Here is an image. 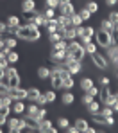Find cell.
<instances>
[{"label":"cell","mask_w":118,"mask_h":133,"mask_svg":"<svg viewBox=\"0 0 118 133\" xmlns=\"http://www.w3.org/2000/svg\"><path fill=\"white\" fill-rule=\"evenodd\" d=\"M73 126H75L79 131H82V133H88V128H90L88 121H84V119H77V121L73 122Z\"/></svg>","instance_id":"obj_14"},{"label":"cell","mask_w":118,"mask_h":133,"mask_svg":"<svg viewBox=\"0 0 118 133\" xmlns=\"http://www.w3.org/2000/svg\"><path fill=\"white\" fill-rule=\"evenodd\" d=\"M70 23L73 25V27H81V25H82V18H81V15H79V13L72 15V16H70Z\"/></svg>","instance_id":"obj_24"},{"label":"cell","mask_w":118,"mask_h":133,"mask_svg":"<svg viewBox=\"0 0 118 133\" xmlns=\"http://www.w3.org/2000/svg\"><path fill=\"white\" fill-rule=\"evenodd\" d=\"M116 99H118V92H116Z\"/></svg>","instance_id":"obj_62"},{"label":"cell","mask_w":118,"mask_h":133,"mask_svg":"<svg viewBox=\"0 0 118 133\" xmlns=\"http://www.w3.org/2000/svg\"><path fill=\"white\" fill-rule=\"evenodd\" d=\"M65 59H66V50L63 49H57L52 45V50H50V61L54 65H65Z\"/></svg>","instance_id":"obj_4"},{"label":"cell","mask_w":118,"mask_h":133,"mask_svg":"<svg viewBox=\"0 0 118 133\" xmlns=\"http://www.w3.org/2000/svg\"><path fill=\"white\" fill-rule=\"evenodd\" d=\"M109 94H111V92H109V87H104V88L98 92V97H100V101L104 103V101H106V99L109 97Z\"/></svg>","instance_id":"obj_31"},{"label":"cell","mask_w":118,"mask_h":133,"mask_svg":"<svg viewBox=\"0 0 118 133\" xmlns=\"http://www.w3.org/2000/svg\"><path fill=\"white\" fill-rule=\"evenodd\" d=\"M38 103H30V104H27L25 106V113H27V117H30V119H34L36 115H38Z\"/></svg>","instance_id":"obj_12"},{"label":"cell","mask_w":118,"mask_h":133,"mask_svg":"<svg viewBox=\"0 0 118 133\" xmlns=\"http://www.w3.org/2000/svg\"><path fill=\"white\" fill-rule=\"evenodd\" d=\"M7 31V23H4V22H0V34H4Z\"/></svg>","instance_id":"obj_53"},{"label":"cell","mask_w":118,"mask_h":133,"mask_svg":"<svg viewBox=\"0 0 118 133\" xmlns=\"http://www.w3.org/2000/svg\"><path fill=\"white\" fill-rule=\"evenodd\" d=\"M98 83H100L102 87H109V83H111V81H109V77H106V76H100V77H98Z\"/></svg>","instance_id":"obj_45"},{"label":"cell","mask_w":118,"mask_h":133,"mask_svg":"<svg viewBox=\"0 0 118 133\" xmlns=\"http://www.w3.org/2000/svg\"><path fill=\"white\" fill-rule=\"evenodd\" d=\"M45 99H47V103H54V101H56V90L45 92Z\"/></svg>","instance_id":"obj_39"},{"label":"cell","mask_w":118,"mask_h":133,"mask_svg":"<svg viewBox=\"0 0 118 133\" xmlns=\"http://www.w3.org/2000/svg\"><path fill=\"white\" fill-rule=\"evenodd\" d=\"M22 11H23V13H32V11H36V2H34V0H23V2H22Z\"/></svg>","instance_id":"obj_13"},{"label":"cell","mask_w":118,"mask_h":133,"mask_svg":"<svg viewBox=\"0 0 118 133\" xmlns=\"http://www.w3.org/2000/svg\"><path fill=\"white\" fill-rule=\"evenodd\" d=\"M82 47H84V50H86V54H95L97 52V43H93L91 40L90 42H82Z\"/></svg>","instance_id":"obj_18"},{"label":"cell","mask_w":118,"mask_h":133,"mask_svg":"<svg viewBox=\"0 0 118 133\" xmlns=\"http://www.w3.org/2000/svg\"><path fill=\"white\" fill-rule=\"evenodd\" d=\"M4 72H5V70H2V68H0V77H2V76H4Z\"/></svg>","instance_id":"obj_58"},{"label":"cell","mask_w":118,"mask_h":133,"mask_svg":"<svg viewBox=\"0 0 118 133\" xmlns=\"http://www.w3.org/2000/svg\"><path fill=\"white\" fill-rule=\"evenodd\" d=\"M116 101H118V99H116V94H109V97H107L102 104H104V106H113Z\"/></svg>","instance_id":"obj_30"},{"label":"cell","mask_w":118,"mask_h":133,"mask_svg":"<svg viewBox=\"0 0 118 133\" xmlns=\"http://www.w3.org/2000/svg\"><path fill=\"white\" fill-rule=\"evenodd\" d=\"M116 79H118V72H116Z\"/></svg>","instance_id":"obj_61"},{"label":"cell","mask_w":118,"mask_h":133,"mask_svg":"<svg viewBox=\"0 0 118 133\" xmlns=\"http://www.w3.org/2000/svg\"><path fill=\"white\" fill-rule=\"evenodd\" d=\"M95 43L97 47H102V49H109L113 45V40H111V32L109 31H104V29H98L95 31Z\"/></svg>","instance_id":"obj_3"},{"label":"cell","mask_w":118,"mask_h":133,"mask_svg":"<svg viewBox=\"0 0 118 133\" xmlns=\"http://www.w3.org/2000/svg\"><path fill=\"white\" fill-rule=\"evenodd\" d=\"M56 22L59 27H66V25H70V16H63V15H59L57 18H56Z\"/></svg>","instance_id":"obj_25"},{"label":"cell","mask_w":118,"mask_h":133,"mask_svg":"<svg viewBox=\"0 0 118 133\" xmlns=\"http://www.w3.org/2000/svg\"><path fill=\"white\" fill-rule=\"evenodd\" d=\"M59 15H63V16H72V15H75V7H73V4H72V2L59 4Z\"/></svg>","instance_id":"obj_9"},{"label":"cell","mask_w":118,"mask_h":133,"mask_svg":"<svg viewBox=\"0 0 118 133\" xmlns=\"http://www.w3.org/2000/svg\"><path fill=\"white\" fill-rule=\"evenodd\" d=\"M65 2H70V0H59V4H65Z\"/></svg>","instance_id":"obj_59"},{"label":"cell","mask_w":118,"mask_h":133,"mask_svg":"<svg viewBox=\"0 0 118 133\" xmlns=\"http://www.w3.org/2000/svg\"><path fill=\"white\" fill-rule=\"evenodd\" d=\"M79 15H81L82 22H84V20H90V18H91V13H90V11H88L86 7H84V9H81V11H79Z\"/></svg>","instance_id":"obj_42"},{"label":"cell","mask_w":118,"mask_h":133,"mask_svg":"<svg viewBox=\"0 0 118 133\" xmlns=\"http://www.w3.org/2000/svg\"><path fill=\"white\" fill-rule=\"evenodd\" d=\"M61 101H63V104H72V103L75 101V95H73L72 92H65L63 97H61Z\"/></svg>","instance_id":"obj_23"},{"label":"cell","mask_w":118,"mask_h":133,"mask_svg":"<svg viewBox=\"0 0 118 133\" xmlns=\"http://www.w3.org/2000/svg\"><path fill=\"white\" fill-rule=\"evenodd\" d=\"M11 111H13L14 115H22V113H25L23 101H14V103H13V106H11Z\"/></svg>","instance_id":"obj_11"},{"label":"cell","mask_w":118,"mask_h":133,"mask_svg":"<svg viewBox=\"0 0 118 133\" xmlns=\"http://www.w3.org/2000/svg\"><path fill=\"white\" fill-rule=\"evenodd\" d=\"M7 122V115H4V113H0V126H4Z\"/></svg>","instance_id":"obj_52"},{"label":"cell","mask_w":118,"mask_h":133,"mask_svg":"<svg viewBox=\"0 0 118 133\" xmlns=\"http://www.w3.org/2000/svg\"><path fill=\"white\" fill-rule=\"evenodd\" d=\"M91 59H93V63L98 68H107V59H106V56H102L98 50L95 52V54H91Z\"/></svg>","instance_id":"obj_10"},{"label":"cell","mask_w":118,"mask_h":133,"mask_svg":"<svg viewBox=\"0 0 118 133\" xmlns=\"http://www.w3.org/2000/svg\"><path fill=\"white\" fill-rule=\"evenodd\" d=\"M0 133H2V126H0Z\"/></svg>","instance_id":"obj_60"},{"label":"cell","mask_w":118,"mask_h":133,"mask_svg":"<svg viewBox=\"0 0 118 133\" xmlns=\"http://www.w3.org/2000/svg\"><path fill=\"white\" fill-rule=\"evenodd\" d=\"M106 4H107V5H111V7H113V5H115V4H116V0H106Z\"/></svg>","instance_id":"obj_55"},{"label":"cell","mask_w":118,"mask_h":133,"mask_svg":"<svg viewBox=\"0 0 118 133\" xmlns=\"http://www.w3.org/2000/svg\"><path fill=\"white\" fill-rule=\"evenodd\" d=\"M40 95H41V92H40L38 88H29L27 90V99H29L30 103H36Z\"/></svg>","instance_id":"obj_16"},{"label":"cell","mask_w":118,"mask_h":133,"mask_svg":"<svg viewBox=\"0 0 118 133\" xmlns=\"http://www.w3.org/2000/svg\"><path fill=\"white\" fill-rule=\"evenodd\" d=\"M18 87H20V76L18 74L9 76V88H18Z\"/></svg>","instance_id":"obj_20"},{"label":"cell","mask_w":118,"mask_h":133,"mask_svg":"<svg viewBox=\"0 0 118 133\" xmlns=\"http://www.w3.org/2000/svg\"><path fill=\"white\" fill-rule=\"evenodd\" d=\"M86 9H88V11L93 15V13H97V11H98V4H97L95 0H88V5H86Z\"/></svg>","instance_id":"obj_28"},{"label":"cell","mask_w":118,"mask_h":133,"mask_svg":"<svg viewBox=\"0 0 118 133\" xmlns=\"http://www.w3.org/2000/svg\"><path fill=\"white\" fill-rule=\"evenodd\" d=\"M63 88H65V90H72V88H73V76H72V77H66V79H63Z\"/></svg>","instance_id":"obj_35"},{"label":"cell","mask_w":118,"mask_h":133,"mask_svg":"<svg viewBox=\"0 0 118 133\" xmlns=\"http://www.w3.org/2000/svg\"><path fill=\"white\" fill-rule=\"evenodd\" d=\"M7 27H20V18L18 16H14V15H11L9 18H7Z\"/></svg>","instance_id":"obj_26"},{"label":"cell","mask_w":118,"mask_h":133,"mask_svg":"<svg viewBox=\"0 0 118 133\" xmlns=\"http://www.w3.org/2000/svg\"><path fill=\"white\" fill-rule=\"evenodd\" d=\"M113 27H115V25H113V23L109 22L107 18L100 22V29H104V31H109V32H111V29H113Z\"/></svg>","instance_id":"obj_37"},{"label":"cell","mask_w":118,"mask_h":133,"mask_svg":"<svg viewBox=\"0 0 118 133\" xmlns=\"http://www.w3.org/2000/svg\"><path fill=\"white\" fill-rule=\"evenodd\" d=\"M61 36H63V40H77V27H73V25H66L65 27V31L61 32Z\"/></svg>","instance_id":"obj_8"},{"label":"cell","mask_w":118,"mask_h":133,"mask_svg":"<svg viewBox=\"0 0 118 133\" xmlns=\"http://www.w3.org/2000/svg\"><path fill=\"white\" fill-rule=\"evenodd\" d=\"M116 2H118V0H116Z\"/></svg>","instance_id":"obj_63"},{"label":"cell","mask_w":118,"mask_h":133,"mask_svg":"<svg viewBox=\"0 0 118 133\" xmlns=\"http://www.w3.org/2000/svg\"><path fill=\"white\" fill-rule=\"evenodd\" d=\"M111 108H113V111L116 113V111H118V101H116V103H115V104H113V106H111Z\"/></svg>","instance_id":"obj_57"},{"label":"cell","mask_w":118,"mask_h":133,"mask_svg":"<svg viewBox=\"0 0 118 133\" xmlns=\"http://www.w3.org/2000/svg\"><path fill=\"white\" fill-rule=\"evenodd\" d=\"M38 77L40 79H48L50 77V68L48 66H40L38 68Z\"/></svg>","instance_id":"obj_21"},{"label":"cell","mask_w":118,"mask_h":133,"mask_svg":"<svg viewBox=\"0 0 118 133\" xmlns=\"http://www.w3.org/2000/svg\"><path fill=\"white\" fill-rule=\"evenodd\" d=\"M70 126V122H68V119L66 117H61V119H57V128H61V130H66Z\"/></svg>","instance_id":"obj_32"},{"label":"cell","mask_w":118,"mask_h":133,"mask_svg":"<svg viewBox=\"0 0 118 133\" xmlns=\"http://www.w3.org/2000/svg\"><path fill=\"white\" fill-rule=\"evenodd\" d=\"M7 66H9V61H7V56L0 54V68H2V70H5Z\"/></svg>","instance_id":"obj_43"},{"label":"cell","mask_w":118,"mask_h":133,"mask_svg":"<svg viewBox=\"0 0 118 133\" xmlns=\"http://www.w3.org/2000/svg\"><path fill=\"white\" fill-rule=\"evenodd\" d=\"M7 94H9L14 101H25V99H27V90L22 88V87H18V88H9Z\"/></svg>","instance_id":"obj_7"},{"label":"cell","mask_w":118,"mask_h":133,"mask_svg":"<svg viewBox=\"0 0 118 133\" xmlns=\"http://www.w3.org/2000/svg\"><path fill=\"white\" fill-rule=\"evenodd\" d=\"M79 85H81V88L84 90V92H88V90H90V88H91V87H93V81H91L90 77H82Z\"/></svg>","instance_id":"obj_22"},{"label":"cell","mask_w":118,"mask_h":133,"mask_svg":"<svg viewBox=\"0 0 118 133\" xmlns=\"http://www.w3.org/2000/svg\"><path fill=\"white\" fill-rule=\"evenodd\" d=\"M43 119H47V110H45V108H40V110H38V115L34 117V121L40 122V121H43Z\"/></svg>","instance_id":"obj_36"},{"label":"cell","mask_w":118,"mask_h":133,"mask_svg":"<svg viewBox=\"0 0 118 133\" xmlns=\"http://www.w3.org/2000/svg\"><path fill=\"white\" fill-rule=\"evenodd\" d=\"M5 45H7V47H9V49H13V50H14V49H16V36H9V38H5Z\"/></svg>","instance_id":"obj_34"},{"label":"cell","mask_w":118,"mask_h":133,"mask_svg":"<svg viewBox=\"0 0 118 133\" xmlns=\"http://www.w3.org/2000/svg\"><path fill=\"white\" fill-rule=\"evenodd\" d=\"M4 45H5V38L0 34V50H2V47H4Z\"/></svg>","instance_id":"obj_54"},{"label":"cell","mask_w":118,"mask_h":133,"mask_svg":"<svg viewBox=\"0 0 118 133\" xmlns=\"http://www.w3.org/2000/svg\"><path fill=\"white\" fill-rule=\"evenodd\" d=\"M43 15H45V18H47V20H54V18H56V9L47 7V9L43 11Z\"/></svg>","instance_id":"obj_33"},{"label":"cell","mask_w":118,"mask_h":133,"mask_svg":"<svg viewBox=\"0 0 118 133\" xmlns=\"http://www.w3.org/2000/svg\"><path fill=\"white\" fill-rule=\"evenodd\" d=\"M95 97H91V95H90V94H84V95H82V99H81V101H82V103H84V104H90V103H91V101H93Z\"/></svg>","instance_id":"obj_46"},{"label":"cell","mask_w":118,"mask_h":133,"mask_svg":"<svg viewBox=\"0 0 118 133\" xmlns=\"http://www.w3.org/2000/svg\"><path fill=\"white\" fill-rule=\"evenodd\" d=\"M111 40H113V47H118V25L111 29Z\"/></svg>","instance_id":"obj_29"},{"label":"cell","mask_w":118,"mask_h":133,"mask_svg":"<svg viewBox=\"0 0 118 133\" xmlns=\"http://www.w3.org/2000/svg\"><path fill=\"white\" fill-rule=\"evenodd\" d=\"M36 103H38V106H45V104H47V99H45V94H41V95L38 97V101H36Z\"/></svg>","instance_id":"obj_48"},{"label":"cell","mask_w":118,"mask_h":133,"mask_svg":"<svg viewBox=\"0 0 118 133\" xmlns=\"http://www.w3.org/2000/svg\"><path fill=\"white\" fill-rule=\"evenodd\" d=\"M18 59H20V54H18L16 50H11V52L7 54V61H9V65H16Z\"/></svg>","instance_id":"obj_19"},{"label":"cell","mask_w":118,"mask_h":133,"mask_svg":"<svg viewBox=\"0 0 118 133\" xmlns=\"http://www.w3.org/2000/svg\"><path fill=\"white\" fill-rule=\"evenodd\" d=\"M11 50H13V49H9L7 45H4V47H2V50H0V54H4V56H7V54H9Z\"/></svg>","instance_id":"obj_50"},{"label":"cell","mask_w":118,"mask_h":133,"mask_svg":"<svg viewBox=\"0 0 118 133\" xmlns=\"http://www.w3.org/2000/svg\"><path fill=\"white\" fill-rule=\"evenodd\" d=\"M50 126H54V124H52L48 119H43V121H40V122H38V131H40V133H48Z\"/></svg>","instance_id":"obj_15"},{"label":"cell","mask_w":118,"mask_h":133,"mask_svg":"<svg viewBox=\"0 0 118 133\" xmlns=\"http://www.w3.org/2000/svg\"><path fill=\"white\" fill-rule=\"evenodd\" d=\"M66 54H70L72 58L77 59V61H82L84 56H86V50H84L82 43H77L75 40H70L68 42V47H66Z\"/></svg>","instance_id":"obj_2"},{"label":"cell","mask_w":118,"mask_h":133,"mask_svg":"<svg viewBox=\"0 0 118 133\" xmlns=\"http://www.w3.org/2000/svg\"><path fill=\"white\" fill-rule=\"evenodd\" d=\"M59 131V130H57V128H54V126H50V130H48V133H57Z\"/></svg>","instance_id":"obj_56"},{"label":"cell","mask_w":118,"mask_h":133,"mask_svg":"<svg viewBox=\"0 0 118 133\" xmlns=\"http://www.w3.org/2000/svg\"><path fill=\"white\" fill-rule=\"evenodd\" d=\"M16 38L25 40V42H38L41 38V32H40V27L34 25V23H25L18 27V32H16Z\"/></svg>","instance_id":"obj_1"},{"label":"cell","mask_w":118,"mask_h":133,"mask_svg":"<svg viewBox=\"0 0 118 133\" xmlns=\"http://www.w3.org/2000/svg\"><path fill=\"white\" fill-rule=\"evenodd\" d=\"M45 5H47V7H52V9H56V7H59V0H45Z\"/></svg>","instance_id":"obj_44"},{"label":"cell","mask_w":118,"mask_h":133,"mask_svg":"<svg viewBox=\"0 0 118 133\" xmlns=\"http://www.w3.org/2000/svg\"><path fill=\"white\" fill-rule=\"evenodd\" d=\"M7 34H11V36H16V32H18V27H7V31H5Z\"/></svg>","instance_id":"obj_49"},{"label":"cell","mask_w":118,"mask_h":133,"mask_svg":"<svg viewBox=\"0 0 118 133\" xmlns=\"http://www.w3.org/2000/svg\"><path fill=\"white\" fill-rule=\"evenodd\" d=\"M91 119H93L97 124H102V126H107V117H104L102 113H98V111H95L91 113Z\"/></svg>","instance_id":"obj_17"},{"label":"cell","mask_w":118,"mask_h":133,"mask_svg":"<svg viewBox=\"0 0 118 133\" xmlns=\"http://www.w3.org/2000/svg\"><path fill=\"white\" fill-rule=\"evenodd\" d=\"M102 115H104V117H115V111H113L111 106H104V108H102Z\"/></svg>","instance_id":"obj_41"},{"label":"cell","mask_w":118,"mask_h":133,"mask_svg":"<svg viewBox=\"0 0 118 133\" xmlns=\"http://www.w3.org/2000/svg\"><path fill=\"white\" fill-rule=\"evenodd\" d=\"M86 106H88V111H90V113H95V111L100 110V103H98V101H95V99L90 103V104H86Z\"/></svg>","instance_id":"obj_27"},{"label":"cell","mask_w":118,"mask_h":133,"mask_svg":"<svg viewBox=\"0 0 118 133\" xmlns=\"http://www.w3.org/2000/svg\"><path fill=\"white\" fill-rule=\"evenodd\" d=\"M107 20L113 23V25H118V11H111L109 16H107Z\"/></svg>","instance_id":"obj_38"},{"label":"cell","mask_w":118,"mask_h":133,"mask_svg":"<svg viewBox=\"0 0 118 133\" xmlns=\"http://www.w3.org/2000/svg\"><path fill=\"white\" fill-rule=\"evenodd\" d=\"M7 126H9V131L11 133H20L25 130V119H18V117H13L7 121Z\"/></svg>","instance_id":"obj_5"},{"label":"cell","mask_w":118,"mask_h":133,"mask_svg":"<svg viewBox=\"0 0 118 133\" xmlns=\"http://www.w3.org/2000/svg\"><path fill=\"white\" fill-rule=\"evenodd\" d=\"M59 40H63L59 32H54V34H48V42H50V43H52V45H54V43H57Z\"/></svg>","instance_id":"obj_40"},{"label":"cell","mask_w":118,"mask_h":133,"mask_svg":"<svg viewBox=\"0 0 118 133\" xmlns=\"http://www.w3.org/2000/svg\"><path fill=\"white\" fill-rule=\"evenodd\" d=\"M98 92H100V90H98V88H97V87H95V85H93V87H91V88L88 90L86 94H90L91 97H97V95H98Z\"/></svg>","instance_id":"obj_47"},{"label":"cell","mask_w":118,"mask_h":133,"mask_svg":"<svg viewBox=\"0 0 118 133\" xmlns=\"http://www.w3.org/2000/svg\"><path fill=\"white\" fill-rule=\"evenodd\" d=\"M50 81H52V88L54 90L63 88V79H61V76H59V72H57L56 66L50 68Z\"/></svg>","instance_id":"obj_6"},{"label":"cell","mask_w":118,"mask_h":133,"mask_svg":"<svg viewBox=\"0 0 118 133\" xmlns=\"http://www.w3.org/2000/svg\"><path fill=\"white\" fill-rule=\"evenodd\" d=\"M65 131H66V133H79V130H77L75 126H68V128H66Z\"/></svg>","instance_id":"obj_51"}]
</instances>
